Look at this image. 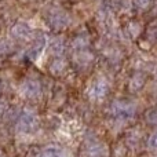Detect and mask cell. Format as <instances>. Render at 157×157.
<instances>
[{"label":"cell","mask_w":157,"mask_h":157,"mask_svg":"<svg viewBox=\"0 0 157 157\" xmlns=\"http://www.w3.org/2000/svg\"><path fill=\"white\" fill-rule=\"evenodd\" d=\"M39 124V119H37V114L35 113L33 110H26L22 112V114L19 116V121H18V130L21 132L25 134H30L33 131H36Z\"/></svg>","instance_id":"cell-1"},{"label":"cell","mask_w":157,"mask_h":157,"mask_svg":"<svg viewBox=\"0 0 157 157\" xmlns=\"http://www.w3.org/2000/svg\"><path fill=\"white\" fill-rule=\"evenodd\" d=\"M112 114L116 119H131L135 114V106L130 102L119 101V102H114L112 106Z\"/></svg>","instance_id":"cell-2"},{"label":"cell","mask_w":157,"mask_h":157,"mask_svg":"<svg viewBox=\"0 0 157 157\" xmlns=\"http://www.w3.org/2000/svg\"><path fill=\"white\" fill-rule=\"evenodd\" d=\"M40 92H41L40 83L36 80H25L19 87V94L24 98H28V99H33V98L39 97Z\"/></svg>","instance_id":"cell-3"},{"label":"cell","mask_w":157,"mask_h":157,"mask_svg":"<svg viewBox=\"0 0 157 157\" xmlns=\"http://www.w3.org/2000/svg\"><path fill=\"white\" fill-rule=\"evenodd\" d=\"M106 92H108V83L103 78H97L88 88V95L92 101H101L106 95Z\"/></svg>","instance_id":"cell-4"},{"label":"cell","mask_w":157,"mask_h":157,"mask_svg":"<svg viewBox=\"0 0 157 157\" xmlns=\"http://www.w3.org/2000/svg\"><path fill=\"white\" fill-rule=\"evenodd\" d=\"M11 33H13V36L15 39H18V40H29L33 35L32 29H30L26 24H24V22H19V24L14 25L13 29H11Z\"/></svg>","instance_id":"cell-5"},{"label":"cell","mask_w":157,"mask_h":157,"mask_svg":"<svg viewBox=\"0 0 157 157\" xmlns=\"http://www.w3.org/2000/svg\"><path fill=\"white\" fill-rule=\"evenodd\" d=\"M50 21H51L52 26H55V28H65L66 25H68L69 19H68V17H66L63 13L58 11V13L52 14L51 18H50Z\"/></svg>","instance_id":"cell-6"},{"label":"cell","mask_w":157,"mask_h":157,"mask_svg":"<svg viewBox=\"0 0 157 157\" xmlns=\"http://www.w3.org/2000/svg\"><path fill=\"white\" fill-rule=\"evenodd\" d=\"M40 157H68V155L59 146H48L43 150Z\"/></svg>","instance_id":"cell-7"},{"label":"cell","mask_w":157,"mask_h":157,"mask_svg":"<svg viewBox=\"0 0 157 157\" xmlns=\"http://www.w3.org/2000/svg\"><path fill=\"white\" fill-rule=\"evenodd\" d=\"M66 68V63L63 59H55L54 62L51 63V66H50V72H51L52 75H55V76H58V75H61L63 71H65Z\"/></svg>","instance_id":"cell-8"},{"label":"cell","mask_w":157,"mask_h":157,"mask_svg":"<svg viewBox=\"0 0 157 157\" xmlns=\"http://www.w3.org/2000/svg\"><path fill=\"white\" fill-rule=\"evenodd\" d=\"M50 50L54 55H61L63 52V40L62 39H52L50 44Z\"/></svg>","instance_id":"cell-9"},{"label":"cell","mask_w":157,"mask_h":157,"mask_svg":"<svg viewBox=\"0 0 157 157\" xmlns=\"http://www.w3.org/2000/svg\"><path fill=\"white\" fill-rule=\"evenodd\" d=\"M106 155H108V150L102 145H97V146H92L90 149V156L91 157H106Z\"/></svg>","instance_id":"cell-10"},{"label":"cell","mask_w":157,"mask_h":157,"mask_svg":"<svg viewBox=\"0 0 157 157\" xmlns=\"http://www.w3.org/2000/svg\"><path fill=\"white\" fill-rule=\"evenodd\" d=\"M87 46H88V41H87L84 37H77L76 40L73 41V48L76 50L77 52H84V50L87 48Z\"/></svg>","instance_id":"cell-11"},{"label":"cell","mask_w":157,"mask_h":157,"mask_svg":"<svg viewBox=\"0 0 157 157\" xmlns=\"http://www.w3.org/2000/svg\"><path fill=\"white\" fill-rule=\"evenodd\" d=\"M147 146H149L152 150H157V131H155V132H153L152 135L149 136Z\"/></svg>","instance_id":"cell-12"},{"label":"cell","mask_w":157,"mask_h":157,"mask_svg":"<svg viewBox=\"0 0 157 157\" xmlns=\"http://www.w3.org/2000/svg\"><path fill=\"white\" fill-rule=\"evenodd\" d=\"M11 48V44L7 43V41H2L0 43V54H4V52H8V50Z\"/></svg>","instance_id":"cell-13"},{"label":"cell","mask_w":157,"mask_h":157,"mask_svg":"<svg viewBox=\"0 0 157 157\" xmlns=\"http://www.w3.org/2000/svg\"><path fill=\"white\" fill-rule=\"evenodd\" d=\"M136 2H138V4H141L142 7H146V6L149 4L150 0H136Z\"/></svg>","instance_id":"cell-14"},{"label":"cell","mask_w":157,"mask_h":157,"mask_svg":"<svg viewBox=\"0 0 157 157\" xmlns=\"http://www.w3.org/2000/svg\"><path fill=\"white\" fill-rule=\"evenodd\" d=\"M2 110H3V106H2V105H0V113H2Z\"/></svg>","instance_id":"cell-15"}]
</instances>
